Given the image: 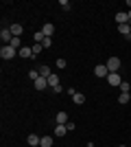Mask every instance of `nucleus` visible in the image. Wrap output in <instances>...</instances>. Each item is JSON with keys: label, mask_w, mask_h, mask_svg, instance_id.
Masks as SVG:
<instances>
[{"label": "nucleus", "mask_w": 131, "mask_h": 147, "mask_svg": "<svg viewBox=\"0 0 131 147\" xmlns=\"http://www.w3.org/2000/svg\"><path fill=\"white\" fill-rule=\"evenodd\" d=\"M33 84H35V90H46V88H48V79H46V77H39L37 81H33Z\"/></svg>", "instance_id": "0eeeda50"}, {"label": "nucleus", "mask_w": 131, "mask_h": 147, "mask_svg": "<svg viewBox=\"0 0 131 147\" xmlns=\"http://www.w3.org/2000/svg\"><path fill=\"white\" fill-rule=\"evenodd\" d=\"M9 46H13V49H15V51H20V49H22V40H20V37H13Z\"/></svg>", "instance_id": "6ab92c4d"}, {"label": "nucleus", "mask_w": 131, "mask_h": 147, "mask_svg": "<svg viewBox=\"0 0 131 147\" xmlns=\"http://www.w3.org/2000/svg\"><path fill=\"white\" fill-rule=\"evenodd\" d=\"M29 77H31L33 81H37L39 79V73H37V70H29Z\"/></svg>", "instance_id": "5701e85b"}, {"label": "nucleus", "mask_w": 131, "mask_h": 147, "mask_svg": "<svg viewBox=\"0 0 131 147\" xmlns=\"http://www.w3.org/2000/svg\"><path fill=\"white\" fill-rule=\"evenodd\" d=\"M105 66H107L109 73H118V70H120V59H118V57H109Z\"/></svg>", "instance_id": "f03ea898"}, {"label": "nucleus", "mask_w": 131, "mask_h": 147, "mask_svg": "<svg viewBox=\"0 0 131 147\" xmlns=\"http://www.w3.org/2000/svg\"><path fill=\"white\" fill-rule=\"evenodd\" d=\"M57 123H59V125H66V123H68V114H66V112H57Z\"/></svg>", "instance_id": "dca6fc26"}, {"label": "nucleus", "mask_w": 131, "mask_h": 147, "mask_svg": "<svg viewBox=\"0 0 131 147\" xmlns=\"http://www.w3.org/2000/svg\"><path fill=\"white\" fill-rule=\"evenodd\" d=\"M116 22H118V24H127V22H129V13L127 11H118L116 13Z\"/></svg>", "instance_id": "6e6552de"}, {"label": "nucleus", "mask_w": 131, "mask_h": 147, "mask_svg": "<svg viewBox=\"0 0 131 147\" xmlns=\"http://www.w3.org/2000/svg\"><path fill=\"white\" fill-rule=\"evenodd\" d=\"M59 7H61L63 11H68V9H70V2H68V0H61V2H59Z\"/></svg>", "instance_id": "a878e982"}, {"label": "nucleus", "mask_w": 131, "mask_h": 147, "mask_svg": "<svg viewBox=\"0 0 131 147\" xmlns=\"http://www.w3.org/2000/svg\"><path fill=\"white\" fill-rule=\"evenodd\" d=\"M127 13H129V22H131V9H129V11H127Z\"/></svg>", "instance_id": "cd10ccee"}, {"label": "nucleus", "mask_w": 131, "mask_h": 147, "mask_svg": "<svg viewBox=\"0 0 131 147\" xmlns=\"http://www.w3.org/2000/svg\"><path fill=\"white\" fill-rule=\"evenodd\" d=\"M118 31H120V35H125L127 40L131 37V24H118Z\"/></svg>", "instance_id": "9b49d317"}, {"label": "nucleus", "mask_w": 131, "mask_h": 147, "mask_svg": "<svg viewBox=\"0 0 131 147\" xmlns=\"http://www.w3.org/2000/svg\"><path fill=\"white\" fill-rule=\"evenodd\" d=\"M50 75H53V73H50L48 66H39V77H50Z\"/></svg>", "instance_id": "aec40b11"}, {"label": "nucleus", "mask_w": 131, "mask_h": 147, "mask_svg": "<svg viewBox=\"0 0 131 147\" xmlns=\"http://www.w3.org/2000/svg\"><path fill=\"white\" fill-rule=\"evenodd\" d=\"M0 40H2L5 44H11V40H13V33H11V29H9V26H5V29L0 31Z\"/></svg>", "instance_id": "20e7f679"}, {"label": "nucleus", "mask_w": 131, "mask_h": 147, "mask_svg": "<svg viewBox=\"0 0 131 147\" xmlns=\"http://www.w3.org/2000/svg\"><path fill=\"white\" fill-rule=\"evenodd\" d=\"M42 49H44L42 44H33V46H31V51H33V57H37L39 53H42Z\"/></svg>", "instance_id": "412c9836"}, {"label": "nucleus", "mask_w": 131, "mask_h": 147, "mask_svg": "<svg viewBox=\"0 0 131 147\" xmlns=\"http://www.w3.org/2000/svg\"><path fill=\"white\" fill-rule=\"evenodd\" d=\"M26 143H29V145H33V147H39L42 138H39L37 134H29V136H26Z\"/></svg>", "instance_id": "9d476101"}, {"label": "nucleus", "mask_w": 131, "mask_h": 147, "mask_svg": "<svg viewBox=\"0 0 131 147\" xmlns=\"http://www.w3.org/2000/svg\"><path fill=\"white\" fill-rule=\"evenodd\" d=\"M9 29H11L13 37H20L22 33H24V29H22V24H9Z\"/></svg>", "instance_id": "ddd939ff"}, {"label": "nucleus", "mask_w": 131, "mask_h": 147, "mask_svg": "<svg viewBox=\"0 0 131 147\" xmlns=\"http://www.w3.org/2000/svg\"><path fill=\"white\" fill-rule=\"evenodd\" d=\"M15 55H18V51L13 49V46H9V44H5V46L0 49V57H2V59H13Z\"/></svg>", "instance_id": "f257e3e1"}, {"label": "nucleus", "mask_w": 131, "mask_h": 147, "mask_svg": "<svg viewBox=\"0 0 131 147\" xmlns=\"http://www.w3.org/2000/svg\"><path fill=\"white\" fill-rule=\"evenodd\" d=\"M55 134H57V136H66V134H68V125H59V123H57Z\"/></svg>", "instance_id": "2eb2a0df"}, {"label": "nucleus", "mask_w": 131, "mask_h": 147, "mask_svg": "<svg viewBox=\"0 0 131 147\" xmlns=\"http://www.w3.org/2000/svg\"><path fill=\"white\" fill-rule=\"evenodd\" d=\"M68 94L72 97V101H74L76 105H83V103H85V94H81V92H76L74 88H72V90H68Z\"/></svg>", "instance_id": "7ed1b4c3"}, {"label": "nucleus", "mask_w": 131, "mask_h": 147, "mask_svg": "<svg viewBox=\"0 0 131 147\" xmlns=\"http://www.w3.org/2000/svg\"><path fill=\"white\" fill-rule=\"evenodd\" d=\"M46 79H48V88H53V90L59 86V77H57V75H50V77H46Z\"/></svg>", "instance_id": "4468645a"}, {"label": "nucleus", "mask_w": 131, "mask_h": 147, "mask_svg": "<svg viewBox=\"0 0 131 147\" xmlns=\"http://www.w3.org/2000/svg\"><path fill=\"white\" fill-rule=\"evenodd\" d=\"M118 103H122V105L129 103V92H122V94H120V97H118Z\"/></svg>", "instance_id": "4be33fe9"}, {"label": "nucleus", "mask_w": 131, "mask_h": 147, "mask_svg": "<svg viewBox=\"0 0 131 147\" xmlns=\"http://www.w3.org/2000/svg\"><path fill=\"white\" fill-rule=\"evenodd\" d=\"M57 68H66V59H57Z\"/></svg>", "instance_id": "bb28decb"}, {"label": "nucleus", "mask_w": 131, "mask_h": 147, "mask_svg": "<svg viewBox=\"0 0 131 147\" xmlns=\"http://www.w3.org/2000/svg\"><path fill=\"white\" fill-rule=\"evenodd\" d=\"M87 147H94V143H87Z\"/></svg>", "instance_id": "c85d7f7f"}, {"label": "nucleus", "mask_w": 131, "mask_h": 147, "mask_svg": "<svg viewBox=\"0 0 131 147\" xmlns=\"http://www.w3.org/2000/svg\"><path fill=\"white\" fill-rule=\"evenodd\" d=\"M42 33L46 37H53V33H55V24H50V22H46V24L42 26Z\"/></svg>", "instance_id": "1a4fd4ad"}, {"label": "nucleus", "mask_w": 131, "mask_h": 147, "mask_svg": "<svg viewBox=\"0 0 131 147\" xmlns=\"http://www.w3.org/2000/svg\"><path fill=\"white\" fill-rule=\"evenodd\" d=\"M42 46H44V49H48V46H53V37H46V40L42 42Z\"/></svg>", "instance_id": "393cba45"}, {"label": "nucleus", "mask_w": 131, "mask_h": 147, "mask_svg": "<svg viewBox=\"0 0 131 147\" xmlns=\"http://www.w3.org/2000/svg\"><path fill=\"white\" fill-rule=\"evenodd\" d=\"M18 55H20V57H24V59H31V57H33V51L29 49V46H22V49L18 51Z\"/></svg>", "instance_id": "f8f14e48"}, {"label": "nucleus", "mask_w": 131, "mask_h": 147, "mask_svg": "<svg viewBox=\"0 0 131 147\" xmlns=\"http://www.w3.org/2000/svg\"><path fill=\"white\" fill-rule=\"evenodd\" d=\"M33 40H35V44H42L44 40H46V35H44L42 31H35V35H33Z\"/></svg>", "instance_id": "a211bd4d"}, {"label": "nucleus", "mask_w": 131, "mask_h": 147, "mask_svg": "<svg viewBox=\"0 0 131 147\" xmlns=\"http://www.w3.org/2000/svg\"><path fill=\"white\" fill-rule=\"evenodd\" d=\"M107 81H109V86H120L122 84V77L118 73H109L107 75Z\"/></svg>", "instance_id": "39448f33"}, {"label": "nucleus", "mask_w": 131, "mask_h": 147, "mask_svg": "<svg viewBox=\"0 0 131 147\" xmlns=\"http://www.w3.org/2000/svg\"><path fill=\"white\" fill-rule=\"evenodd\" d=\"M118 147H127V145H118Z\"/></svg>", "instance_id": "c756f323"}, {"label": "nucleus", "mask_w": 131, "mask_h": 147, "mask_svg": "<svg viewBox=\"0 0 131 147\" xmlns=\"http://www.w3.org/2000/svg\"><path fill=\"white\" fill-rule=\"evenodd\" d=\"M94 75H96V77H107V75H109V70H107L105 64H98V66L94 68Z\"/></svg>", "instance_id": "423d86ee"}, {"label": "nucleus", "mask_w": 131, "mask_h": 147, "mask_svg": "<svg viewBox=\"0 0 131 147\" xmlns=\"http://www.w3.org/2000/svg\"><path fill=\"white\" fill-rule=\"evenodd\" d=\"M39 147H53V136H42Z\"/></svg>", "instance_id": "f3484780"}, {"label": "nucleus", "mask_w": 131, "mask_h": 147, "mask_svg": "<svg viewBox=\"0 0 131 147\" xmlns=\"http://www.w3.org/2000/svg\"><path fill=\"white\" fill-rule=\"evenodd\" d=\"M120 90H122V92H129V90H131L129 81H122V84H120Z\"/></svg>", "instance_id": "b1692460"}]
</instances>
